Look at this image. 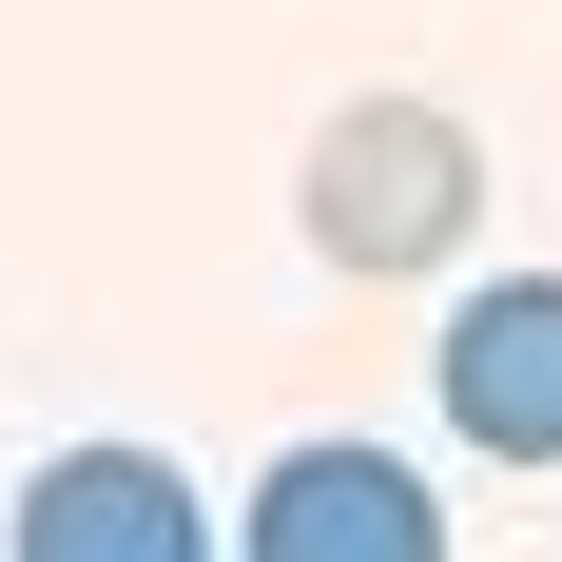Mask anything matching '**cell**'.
Masks as SVG:
<instances>
[{
	"label": "cell",
	"instance_id": "1",
	"mask_svg": "<svg viewBox=\"0 0 562 562\" xmlns=\"http://www.w3.org/2000/svg\"><path fill=\"white\" fill-rule=\"evenodd\" d=\"M465 214H485V156H465L447 98H349L311 136V252L330 272H427Z\"/></svg>",
	"mask_w": 562,
	"mask_h": 562
},
{
	"label": "cell",
	"instance_id": "2",
	"mask_svg": "<svg viewBox=\"0 0 562 562\" xmlns=\"http://www.w3.org/2000/svg\"><path fill=\"white\" fill-rule=\"evenodd\" d=\"M233 562H447V505H427V465L407 447H272L252 465V505H233Z\"/></svg>",
	"mask_w": 562,
	"mask_h": 562
},
{
	"label": "cell",
	"instance_id": "3",
	"mask_svg": "<svg viewBox=\"0 0 562 562\" xmlns=\"http://www.w3.org/2000/svg\"><path fill=\"white\" fill-rule=\"evenodd\" d=\"M427 389L485 465H562V272H485L427 349Z\"/></svg>",
	"mask_w": 562,
	"mask_h": 562
},
{
	"label": "cell",
	"instance_id": "4",
	"mask_svg": "<svg viewBox=\"0 0 562 562\" xmlns=\"http://www.w3.org/2000/svg\"><path fill=\"white\" fill-rule=\"evenodd\" d=\"M0 543H20V562H214V505H194L175 447H58Z\"/></svg>",
	"mask_w": 562,
	"mask_h": 562
}]
</instances>
